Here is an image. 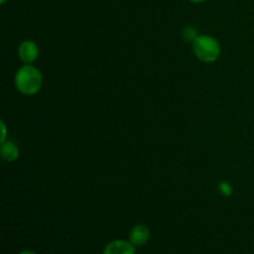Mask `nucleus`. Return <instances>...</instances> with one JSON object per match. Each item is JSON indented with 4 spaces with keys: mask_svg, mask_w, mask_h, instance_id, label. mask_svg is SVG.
<instances>
[{
    "mask_svg": "<svg viewBox=\"0 0 254 254\" xmlns=\"http://www.w3.org/2000/svg\"><path fill=\"white\" fill-rule=\"evenodd\" d=\"M15 87L25 96H34L39 93L44 83L41 71L32 64H24L15 73Z\"/></svg>",
    "mask_w": 254,
    "mask_h": 254,
    "instance_id": "1",
    "label": "nucleus"
},
{
    "mask_svg": "<svg viewBox=\"0 0 254 254\" xmlns=\"http://www.w3.org/2000/svg\"><path fill=\"white\" fill-rule=\"evenodd\" d=\"M192 50L195 56L206 64H212L221 56L220 42L210 35H198L192 42Z\"/></svg>",
    "mask_w": 254,
    "mask_h": 254,
    "instance_id": "2",
    "label": "nucleus"
},
{
    "mask_svg": "<svg viewBox=\"0 0 254 254\" xmlns=\"http://www.w3.org/2000/svg\"><path fill=\"white\" fill-rule=\"evenodd\" d=\"M17 55L19 59L24 62L25 64H32L37 60L40 55L39 45L32 40H24L19 45L17 49Z\"/></svg>",
    "mask_w": 254,
    "mask_h": 254,
    "instance_id": "3",
    "label": "nucleus"
},
{
    "mask_svg": "<svg viewBox=\"0 0 254 254\" xmlns=\"http://www.w3.org/2000/svg\"><path fill=\"white\" fill-rule=\"evenodd\" d=\"M103 254H136V251L129 240H114L104 247Z\"/></svg>",
    "mask_w": 254,
    "mask_h": 254,
    "instance_id": "4",
    "label": "nucleus"
},
{
    "mask_svg": "<svg viewBox=\"0 0 254 254\" xmlns=\"http://www.w3.org/2000/svg\"><path fill=\"white\" fill-rule=\"evenodd\" d=\"M150 240V230L145 225H136L129 232V241L135 247L145 246Z\"/></svg>",
    "mask_w": 254,
    "mask_h": 254,
    "instance_id": "5",
    "label": "nucleus"
},
{
    "mask_svg": "<svg viewBox=\"0 0 254 254\" xmlns=\"http://www.w3.org/2000/svg\"><path fill=\"white\" fill-rule=\"evenodd\" d=\"M20 155L19 146L11 140H5L1 143V158L7 163H12Z\"/></svg>",
    "mask_w": 254,
    "mask_h": 254,
    "instance_id": "6",
    "label": "nucleus"
},
{
    "mask_svg": "<svg viewBox=\"0 0 254 254\" xmlns=\"http://www.w3.org/2000/svg\"><path fill=\"white\" fill-rule=\"evenodd\" d=\"M198 36V32L195 27L192 26H186L183 30V37L186 42H193Z\"/></svg>",
    "mask_w": 254,
    "mask_h": 254,
    "instance_id": "7",
    "label": "nucleus"
},
{
    "mask_svg": "<svg viewBox=\"0 0 254 254\" xmlns=\"http://www.w3.org/2000/svg\"><path fill=\"white\" fill-rule=\"evenodd\" d=\"M218 189H220V191L225 196H231V195H232V192H233L231 184L226 183V181H222V183L220 184V186H218Z\"/></svg>",
    "mask_w": 254,
    "mask_h": 254,
    "instance_id": "8",
    "label": "nucleus"
},
{
    "mask_svg": "<svg viewBox=\"0 0 254 254\" xmlns=\"http://www.w3.org/2000/svg\"><path fill=\"white\" fill-rule=\"evenodd\" d=\"M0 126H1V130H2V133H1V143H2V141L6 140V126H5L4 122H1V123H0Z\"/></svg>",
    "mask_w": 254,
    "mask_h": 254,
    "instance_id": "9",
    "label": "nucleus"
},
{
    "mask_svg": "<svg viewBox=\"0 0 254 254\" xmlns=\"http://www.w3.org/2000/svg\"><path fill=\"white\" fill-rule=\"evenodd\" d=\"M19 254H37V253H35L34 251H30V250H25V251H21V252H20Z\"/></svg>",
    "mask_w": 254,
    "mask_h": 254,
    "instance_id": "10",
    "label": "nucleus"
},
{
    "mask_svg": "<svg viewBox=\"0 0 254 254\" xmlns=\"http://www.w3.org/2000/svg\"><path fill=\"white\" fill-rule=\"evenodd\" d=\"M190 2H193V4H200V2L206 1V0H189Z\"/></svg>",
    "mask_w": 254,
    "mask_h": 254,
    "instance_id": "11",
    "label": "nucleus"
},
{
    "mask_svg": "<svg viewBox=\"0 0 254 254\" xmlns=\"http://www.w3.org/2000/svg\"><path fill=\"white\" fill-rule=\"evenodd\" d=\"M6 1H7V0H0V4H5Z\"/></svg>",
    "mask_w": 254,
    "mask_h": 254,
    "instance_id": "12",
    "label": "nucleus"
}]
</instances>
